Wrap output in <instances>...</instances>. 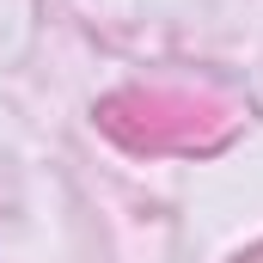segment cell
I'll return each mask as SVG.
<instances>
[{
	"mask_svg": "<svg viewBox=\"0 0 263 263\" xmlns=\"http://www.w3.org/2000/svg\"><path fill=\"white\" fill-rule=\"evenodd\" d=\"M233 263H263V245H251V251H245V257H233Z\"/></svg>",
	"mask_w": 263,
	"mask_h": 263,
	"instance_id": "obj_2",
	"label": "cell"
},
{
	"mask_svg": "<svg viewBox=\"0 0 263 263\" xmlns=\"http://www.w3.org/2000/svg\"><path fill=\"white\" fill-rule=\"evenodd\" d=\"M98 129L129 153H214L233 135V104L196 92H117L98 104Z\"/></svg>",
	"mask_w": 263,
	"mask_h": 263,
	"instance_id": "obj_1",
	"label": "cell"
}]
</instances>
